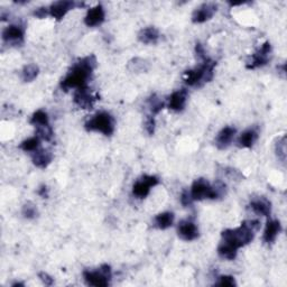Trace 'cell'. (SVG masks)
<instances>
[{"label": "cell", "instance_id": "cell-1", "mask_svg": "<svg viewBox=\"0 0 287 287\" xmlns=\"http://www.w3.org/2000/svg\"><path fill=\"white\" fill-rule=\"evenodd\" d=\"M97 58L94 55H89L79 59L70 70L67 77L62 80L61 88L64 91L71 89H80L88 86V82L97 68Z\"/></svg>", "mask_w": 287, "mask_h": 287}, {"label": "cell", "instance_id": "cell-2", "mask_svg": "<svg viewBox=\"0 0 287 287\" xmlns=\"http://www.w3.org/2000/svg\"><path fill=\"white\" fill-rule=\"evenodd\" d=\"M261 228V224L257 220L243 221L240 227L236 229H227L221 234V242L226 243L236 250L250 243L256 231Z\"/></svg>", "mask_w": 287, "mask_h": 287}, {"label": "cell", "instance_id": "cell-3", "mask_svg": "<svg viewBox=\"0 0 287 287\" xmlns=\"http://www.w3.org/2000/svg\"><path fill=\"white\" fill-rule=\"evenodd\" d=\"M215 66L216 62H214L213 59L205 57L202 59L201 66L188 70L184 73V81L189 86H200L203 83L210 82L213 79Z\"/></svg>", "mask_w": 287, "mask_h": 287}, {"label": "cell", "instance_id": "cell-4", "mask_svg": "<svg viewBox=\"0 0 287 287\" xmlns=\"http://www.w3.org/2000/svg\"><path fill=\"white\" fill-rule=\"evenodd\" d=\"M85 129L88 132H95L101 133L105 136H111L115 133L116 128V121L109 112L102 111L97 113L84 124Z\"/></svg>", "mask_w": 287, "mask_h": 287}, {"label": "cell", "instance_id": "cell-5", "mask_svg": "<svg viewBox=\"0 0 287 287\" xmlns=\"http://www.w3.org/2000/svg\"><path fill=\"white\" fill-rule=\"evenodd\" d=\"M189 194L193 201H202V200H214L219 198L220 191L204 178H199L193 182Z\"/></svg>", "mask_w": 287, "mask_h": 287}, {"label": "cell", "instance_id": "cell-6", "mask_svg": "<svg viewBox=\"0 0 287 287\" xmlns=\"http://www.w3.org/2000/svg\"><path fill=\"white\" fill-rule=\"evenodd\" d=\"M83 278L89 286L107 287L110 284L111 267L109 265H102L97 270H84Z\"/></svg>", "mask_w": 287, "mask_h": 287}, {"label": "cell", "instance_id": "cell-7", "mask_svg": "<svg viewBox=\"0 0 287 287\" xmlns=\"http://www.w3.org/2000/svg\"><path fill=\"white\" fill-rule=\"evenodd\" d=\"M160 183L157 176L144 175L134 183L133 194L138 199H145L150 192V188L156 186Z\"/></svg>", "mask_w": 287, "mask_h": 287}, {"label": "cell", "instance_id": "cell-8", "mask_svg": "<svg viewBox=\"0 0 287 287\" xmlns=\"http://www.w3.org/2000/svg\"><path fill=\"white\" fill-rule=\"evenodd\" d=\"M270 53H272V45L269 42H265L264 44L258 48V51L252 54L250 61L247 62L246 68L249 70H254L266 66L269 61Z\"/></svg>", "mask_w": 287, "mask_h": 287}, {"label": "cell", "instance_id": "cell-9", "mask_svg": "<svg viewBox=\"0 0 287 287\" xmlns=\"http://www.w3.org/2000/svg\"><path fill=\"white\" fill-rule=\"evenodd\" d=\"M83 3H75L70 2V0H61V2L53 3L50 7H48V15L51 17L55 18L56 20H61L64 16H66L70 10L74 9L75 7H83Z\"/></svg>", "mask_w": 287, "mask_h": 287}, {"label": "cell", "instance_id": "cell-10", "mask_svg": "<svg viewBox=\"0 0 287 287\" xmlns=\"http://www.w3.org/2000/svg\"><path fill=\"white\" fill-rule=\"evenodd\" d=\"M73 100L74 104L81 109H92L95 101L98 100V97L92 93L89 86H83V88L75 90Z\"/></svg>", "mask_w": 287, "mask_h": 287}, {"label": "cell", "instance_id": "cell-11", "mask_svg": "<svg viewBox=\"0 0 287 287\" xmlns=\"http://www.w3.org/2000/svg\"><path fill=\"white\" fill-rule=\"evenodd\" d=\"M218 10V6L213 3H205L194 10L192 14V21L194 24H202L210 20Z\"/></svg>", "mask_w": 287, "mask_h": 287}, {"label": "cell", "instance_id": "cell-12", "mask_svg": "<svg viewBox=\"0 0 287 287\" xmlns=\"http://www.w3.org/2000/svg\"><path fill=\"white\" fill-rule=\"evenodd\" d=\"M177 235L184 241H193L199 237V229L193 221L182 220L177 227Z\"/></svg>", "mask_w": 287, "mask_h": 287}, {"label": "cell", "instance_id": "cell-13", "mask_svg": "<svg viewBox=\"0 0 287 287\" xmlns=\"http://www.w3.org/2000/svg\"><path fill=\"white\" fill-rule=\"evenodd\" d=\"M105 18H106L105 8L102 7V5H97L95 7L88 10V13H86V16L84 18V24L88 27H95L104 23Z\"/></svg>", "mask_w": 287, "mask_h": 287}, {"label": "cell", "instance_id": "cell-14", "mask_svg": "<svg viewBox=\"0 0 287 287\" xmlns=\"http://www.w3.org/2000/svg\"><path fill=\"white\" fill-rule=\"evenodd\" d=\"M3 40L12 44H20L24 41V29L18 25H10L3 31Z\"/></svg>", "mask_w": 287, "mask_h": 287}, {"label": "cell", "instance_id": "cell-15", "mask_svg": "<svg viewBox=\"0 0 287 287\" xmlns=\"http://www.w3.org/2000/svg\"><path fill=\"white\" fill-rule=\"evenodd\" d=\"M236 133H237V129L234 127H230V126L221 129L220 133L218 134V136H216L215 138L216 147L222 150L228 148L236 136Z\"/></svg>", "mask_w": 287, "mask_h": 287}, {"label": "cell", "instance_id": "cell-16", "mask_svg": "<svg viewBox=\"0 0 287 287\" xmlns=\"http://www.w3.org/2000/svg\"><path fill=\"white\" fill-rule=\"evenodd\" d=\"M187 100V91L185 89L177 90L173 92L170 97L169 108L173 111H182L185 108Z\"/></svg>", "mask_w": 287, "mask_h": 287}, {"label": "cell", "instance_id": "cell-17", "mask_svg": "<svg viewBox=\"0 0 287 287\" xmlns=\"http://www.w3.org/2000/svg\"><path fill=\"white\" fill-rule=\"evenodd\" d=\"M249 207L258 215L268 216L272 212V203H270L266 198H257L250 201Z\"/></svg>", "mask_w": 287, "mask_h": 287}, {"label": "cell", "instance_id": "cell-18", "mask_svg": "<svg viewBox=\"0 0 287 287\" xmlns=\"http://www.w3.org/2000/svg\"><path fill=\"white\" fill-rule=\"evenodd\" d=\"M281 231V225L278 220H268L264 231V241L273 243Z\"/></svg>", "mask_w": 287, "mask_h": 287}, {"label": "cell", "instance_id": "cell-19", "mask_svg": "<svg viewBox=\"0 0 287 287\" xmlns=\"http://www.w3.org/2000/svg\"><path fill=\"white\" fill-rule=\"evenodd\" d=\"M31 160H33V163L36 167H39V169H46L52 163L53 155L50 150L40 148L34 151Z\"/></svg>", "mask_w": 287, "mask_h": 287}, {"label": "cell", "instance_id": "cell-20", "mask_svg": "<svg viewBox=\"0 0 287 287\" xmlns=\"http://www.w3.org/2000/svg\"><path fill=\"white\" fill-rule=\"evenodd\" d=\"M258 139V131L256 128L247 129L246 132H243L239 138L237 140L238 147L240 148H251L253 144L256 143Z\"/></svg>", "mask_w": 287, "mask_h": 287}, {"label": "cell", "instance_id": "cell-21", "mask_svg": "<svg viewBox=\"0 0 287 287\" xmlns=\"http://www.w3.org/2000/svg\"><path fill=\"white\" fill-rule=\"evenodd\" d=\"M138 40L143 44H156L160 40V31L155 27H146L139 31Z\"/></svg>", "mask_w": 287, "mask_h": 287}, {"label": "cell", "instance_id": "cell-22", "mask_svg": "<svg viewBox=\"0 0 287 287\" xmlns=\"http://www.w3.org/2000/svg\"><path fill=\"white\" fill-rule=\"evenodd\" d=\"M174 224V214L172 212H163L157 214L154 218V226L157 229L165 230L169 229L170 227Z\"/></svg>", "mask_w": 287, "mask_h": 287}, {"label": "cell", "instance_id": "cell-23", "mask_svg": "<svg viewBox=\"0 0 287 287\" xmlns=\"http://www.w3.org/2000/svg\"><path fill=\"white\" fill-rule=\"evenodd\" d=\"M39 73L40 69L36 64H27L26 67H24L23 71H21V79H23L24 82H31L37 78Z\"/></svg>", "mask_w": 287, "mask_h": 287}, {"label": "cell", "instance_id": "cell-24", "mask_svg": "<svg viewBox=\"0 0 287 287\" xmlns=\"http://www.w3.org/2000/svg\"><path fill=\"white\" fill-rule=\"evenodd\" d=\"M40 146L41 138L39 136H35L24 140V142L19 145V148L21 150L27 151V153H34L37 149H40Z\"/></svg>", "mask_w": 287, "mask_h": 287}, {"label": "cell", "instance_id": "cell-25", "mask_svg": "<svg viewBox=\"0 0 287 287\" xmlns=\"http://www.w3.org/2000/svg\"><path fill=\"white\" fill-rule=\"evenodd\" d=\"M29 122L30 124H33L35 128L50 124V121H48V116L44 110H37L36 112H34L33 116H31L30 118Z\"/></svg>", "mask_w": 287, "mask_h": 287}, {"label": "cell", "instance_id": "cell-26", "mask_svg": "<svg viewBox=\"0 0 287 287\" xmlns=\"http://www.w3.org/2000/svg\"><path fill=\"white\" fill-rule=\"evenodd\" d=\"M147 105L150 110V116H153V117L158 115V113L163 110V108L165 107L164 102H162L158 98H157L156 94L149 97V98L147 99Z\"/></svg>", "mask_w": 287, "mask_h": 287}, {"label": "cell", "instance_id": "cell-27", "mask_svg": "<svg viewBox=\"0 0 287 287\" xmlns=\"http://www.w3.org/2000/svg\"><path fill=\"white\" fill-rule=\"evenodd\" d=\"M36 136H39L41 139L45 140V142H50L53 138V129L50 124L36 127Z\"/></svg>", "mask_w": 287, "mask_h": 287}, {"label": "cell", "instance_id": "cell-28", "mask_svg": "<svg viewBox=\"0 0 287 287\" xmlns=\"http://www.w3.org/2000/svg\"><path fill=\"white\" fill-rule=\"evenodd\" d=\"M275 151L278 158L285 163L286 161V137L283 136L280 139H278L277 144L275 146Z\"/></svg>", "mask_w": 287, "mask_h": 287}, {"label": "cell", "instance_id": "cell-29", "mask_svg": "<svg viewBox=\"0 0 287 287\" xmlns=\"http://www.w3.org/2000/svg\"><path fill=\"white\" fill-rule=\"evenodd\" d=\"M21 213H23L26 219H35L37 214H39V212H37V208L30 202H27L26 204H24Z\"/></svg>", "mask_w": 287, "mask_h": 287}, {"label": "cell", "instance_id": "cell-30", "mask_svg": "<svg viewBox=\"0 0 287 287\" xmlns=\"http://www.w3.org/2000/svg\"><path fill=\"white\" fill-rule=\"evenodd\" d=\"M215 285L218 286H222V287H234L237 285L235 277L232 276H220L218 281H216Z\"/></svg>", "mask_w": 287, "mask_h": 287}, {"label": "cell", "instance_id": "cell-31", "mask_svg": "<svg viewBox=\"0 0 287 287\" xmlns=\"http://www.w3.org/2000/svg\"><path fill=\"white\" fill-rule=\"evenodd\" d=\"M155 118L153 116H148L147 119L145 121V128L146 132H147L149 135H153L155 132Z\"/></svg>", "mask_w": 287, "mask_h": 287}, {"label": "cell", "instance_id": "cell-32", "mask_svg": "<svg viewBox=\"0 0 287 287\" xmlns=\"http://www.w3.org/2000/svg\"><path fill=\"white\" fill-rule=\"evenodd\" d=\"M193 202V200L191 198V194L187 191H184L181 196V203L184 205V207H188V205H191Z\"/></svg>", "mask_w": 287, "mask_h": 287}, {"label": "cell", "instance_id": "cell-33", "mask_svg": "<svg viewBox=\"0 0 287 287\" xmlns=\"http://www.w3.org/2000/svg\"><path fill=\"white\" fill-rule=\"evenodd\" d=\"M39 277L41 278V280H42L43 283H44L46 286H51V285H53V283H54L53 278L51 277L50 275L46 274V273H40V274H39Z\"/></svg>", "mask_w": 287, "mask_h": 287}, {"label": "cell", "instance_id": "cell-34", "mask_svg": "<svg viewBox=\"0 0 287 287\" xmlns=\"http://www.w3.org/2000/svg\"><path fill=\"white\" fill-rule=\"evenodd\" d=\"M47 15H48V8H45V7L36 9L34 12V16H36L37 18H44Z\"/></svg>", "mask_w": 287, "mask_h": 287}, {"label": "cell", "instance_id": "cell-35", "mask_svg": "<svg viewBox=\"0 0 287 287\" xmlns=\"http://www.w3.org/2000/svg\"><path fill=\"white\" fill-rule=\"evenodd\" d=\"M39 196H41L43 199H46L48 197V188L46 185H42L39 188Z\"/></svg>", "mask_w": 287, "mask_h": 287}, {"label": "cell", "instance_id": "cell-36", "mask_svg": "<svg viewBox=\"0 0 287 287\" xmlns=\"http://www.w3.org/2000/svg\"><path fill=\"white\" fill-rule=\"evenodd\" d=\"M17 286H24V284H21V283H15V284H13V287H17Z\"/></svg>", "mask_w": 287, "mask_h": 287}]
</instances>
